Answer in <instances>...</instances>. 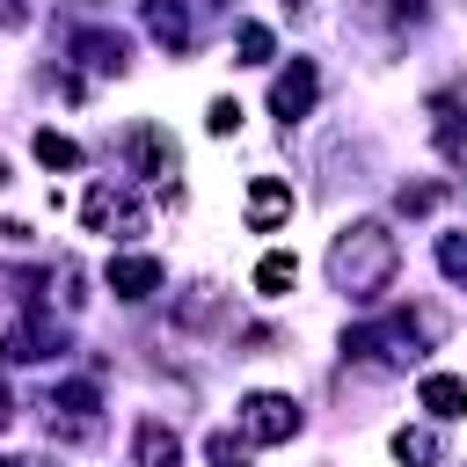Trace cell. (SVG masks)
I'll return each mask as SVG.
<instances>
[{"instance_id": "1", "label": "cell", "mask_w": 467, "mask_h": 467, "mask_svg": "<svg viewBox=\"0 0 467 467\" xmlns=\"http://www.w3.org/2000/svg\"><path fill=\"white\" fill-rule=\"evenodd\" d=\"M394 270H401V241H394L379 219H350V226L328 241V285H336L343 299H358V306H372V299L394 285Z\"/></svg>"}, {"instance_id": "2", "label": "cell", "mask_w": 467, "mask_h": 467, "mask_svg": "<svg viewBox=\"0 0 467 467\" xmlns=\"http://www.w3.org/2000/svg\"><path fill=\"white\" fill-rule=\"evenodd\" d=\"M438 336H445L438 314H423V306H394V314H379V321H358V328L343 336V358L379 365V372H409Z\"/></svg>"}, {"instance_id": "3", "label": "cell", "mask_w": 467, "mask_h": 467, "mask_svg": "<svg viewBox=\"0 0 467 467\" xmlns=\"http://www.w3.org/2000/svg\"><path fill=\"white\" fill-rule=\"evenodd\" d=\"M212 22H219V0H146V29L168 58H190Z\"/></svg>"}, {"instance_id": "4", "label": "cell", "mask_w": 467, "mask_h": 467, "mask_svg": "<svg viewBox=\"0 0 467 467\" xmlns=\"http://www.w3.org/2000/svg\"><path fill=\"white\" fill-rule=\"evenodd\" d=\"M44 431H51V438H95V431H102V394H95V379H58V387L44 394Z\"/></svg>"}, {"instance_id": "5", "label": "cell", "mask_w": 467, "mask_h": 467, "mask_svg": "<svg viewBox=\"0 0 467 467\" xmlns=\"http://www.w3.org/2000/svg\"><path fill=\"white\" fill-rule=\"evenodd\" d=\"M299 401L292 394H270V387H255V394H241V438L248 445H285V438H299Z\"/></svg>"}, {"instance_id": "6", "label": "cell", "mask_w": 467, "mask_h": 467, "mask_svg": "<svg viewBox=\"0 0 467 467\" xmlns=\"http://www.w3.org/2000/svg\"><path fill=\"white\" fill-rule=\"evenodd\" d=\"M51 350H66V328H58V314H44V306H22V321L0 336V365H44Z\"/></svg>"}, {"instance_id": "7", "label": "cell", "mask_w": 467, "mask_h": 467, "mask_svg": "<svg viewBox=\"0 0 467 467\" xmlns=\"http://www.w3.org/2000/svg\"><path fill=\"white\" fill-rule=\"evenodd\" d=\"M314 95H321V73H314V58H292V66L270 80V117H277V124H299V117L314 109Z\"/></svg>"}, {"instance_id": "8", "label": "cell", "mask_w": 467, "mask_h": 467, "mask_svg": "<svg viewBox=\"0 0 467 467\" xmlns=\"http://www.w3.org/2000/svg\"><path fill=\"white\" fill-rule=\"evenodd\" d=\"M124 161H131V175H146V182L168 190V175H175V139H168L161 124H131V131H124Z\"/></svg>"}, {"instance_id": "9", "label": "cell", "mask_w": 467, "mask_h": 467, "mask_svg": "<svg viewBox=\"0 0 467 467\" xmlns=\"http://www.w3.org/2000/svg\"><path fill=\"white\" fill-rule=\"evenodd\" d=\"M80 219L95 226V234H139V212H131V197L102 175L95 190H88V204H80Z\"/></svg>"}, {"instance_id": "10", "label": "cell", "mask_w": 467, "mask_h": 467, "mask_svg": "<svg viewBox=\"0 0 467 467\" xmlns=\"http://www.w3.org/2000/svg\"><path fill=\"white\" fill-rule=\"evenodd\" d=\"M131 460H139V467H182V438H175V423H168V416H139V431H131Z\"/></svg>"}, {"instance_id": "11", "label": "cell", "mask_w": 467, "mask_h": 467, "mask_svg": "<svg viewBox=\"0 0 467 467\" xmlns=\"http://www.w3.org/2000/svg\"><path fill=\"white\" fill-rule=\"evenodd\" d=\"M73 58H80L88 73H124V66H131V44H124L117 29H73Z\"/></svg>"}, {"instance_id": "12", "label": "cell", "mask_w": 467, "mask_h": 467, "mask_svg": "<svg viewBox=\"0 0 467 467\" xmlns=\"http://www.w3.org/2000/svg\"><path fill=\"white\" fill-rule=\"evenodd\" d=\"M277 219H292V190L277 175H255L248 182V234H270Z\"/></svg>"}, {"instance_id": "13", "label": "cell", "mask_w": 467, "mask_h": 467, "mask_svg": "<svg viewBox=\"0 0 467 467\" xmlns=\"http://www.w3.org/2000/svg\"><path fill=\"white\" fill-rule=\"evenodd\" d=\"M109 292L117 299H153L161 292V263L153 255H109Z\"/></svg>"}, {"instance_id": "14", "label": "cell", "mask_w": 467, "mask_h": 467, "mask_svg": "<svg viewBox=\"0 0 467 467\" xmlns=\"http://www.w3.org/2000/svg\"><path fill=\"white\" fill-rule=\"evenodd\" d=\"M416 401H423L438 423H452V416H467V379H452V372H423Z\"/></svg>"}, {"instance_id": "15", "label": "cell", "mask_w": 467, "mask_h": 467, "mask_svg": "<svg viewBox=\"0 0 467 467\" xmlns=\"http://www.w3.org/2000/svg\"><path fill=\"white\" fill-rule=\"evenodd\" d=\"M350 22L358 29H416L423 7L416 0H350Z\"/></svg>"}, {"instance_id": "16", "label": "cell", "mask_w": 467, "mask_h": 467, "mask_svg": "<svg viewBox=\"0 0 467 467\" xmlns=\"http://www.w3.org/2000/svg\"><path fill=\"white\" fill-rule=\"evenodd\" d=\"M431 139H438V153H445V161H460V153H467V117H460V102H452V95H431Z\"/></svg>"}, {"instance_id": "17", "label": "cell", "mask_w": 467, "mask_h": 467, "mask_svg": "<svg viewBox=\"0 0 467 467\" xmlns=\"http://www.w3.org/2000/svg\"><path fill=\"white\" fill-rule=\"evenodd\" d=\"M394 460H401V467H438L445 445H438L431 423H401V431H394Z\"/></svg>"}, {"instance_id": "18", "label": "cell", "mask_w": 467, "mask_h": 467, "mask_svg": "<svg viewBox=\"0 0 467 467\" xmlns=\"http://www.w3.org/2000/svg\"><path fill=\"white\" fill-rule=\"evenodd\" d=\"M234 51H241L234 66H270V58H277V36H270L263 22H241V29H234Z\"/></svg>"}, {"instance_id": "19", "label": "cell", "mask_w": 467, "mask_h": 467, "mask_svg": "<svg viewBox=\"0 0 467 467\" xmlns=\"http://www.w3.org/2000/svg\"><path fill=\"white\" fill-rule=\"evenodd\" d=\"M292 277H299V263H292V255H263V263H255V292H263V299H285V292H292Z\"/></svg>"}, {"instance_id": "20", "label": "cell", "mask_w": 467, "mask_h": 467, "mask_svg": "<svg viewBox=\"0 0 467 467\" xmlns=\"http://www.w3.org/2000/svg\"><path fill=\"white\" fill-rule=\"evenodd\" d=\"M36 161H44V168H80V146H73L66 131H36Z\"/></svg>"}, {"instance_id": "21", "label": "cell", "mask_w": 467, "mask_h": 467, "mask_svg": "<svg viewBox=\"0 0 467 467\" xmlns=\"http://www.w3.org/2000/svg\"><path fill=\"white\" fill-rule=\"evenodd\" d=\"M438 270L452 285H467V234H438Z\"/></svg>"}, {"instance_id": "22", "label": "cell", "mask_w": 467, "mask_h": 467, "mask_svg": "<svg viewBox=\"0 0 467 467\" xmlns=\"http://www.w3.org/2000/svg\"><path fill=\"white\" fill-rule=\"evenodd\" d=\"M212 314H219V292H212V285H190V299H182V321H190V328H204Z\"/></svg>"}, {"instance_id": "23", "label": "cell", "mask_w": 467, "mask_h": 467, "mask_svg": "<svg viewBox=\"0 0 467 467\" xmlns=\"http://www.w3.org/2000/svg\"><path fill=\"white\" fill-rule=\"evenodd\" d=\"M204 460H212V467H248V445H234V431H212Z\"/></svg>"}, {"instance_id": "24", "label": "cell", "mask_w": 467, "mask_h": 467, "mask_svg": "<svg viewBox=\"0 0 467 467\" xmlns=\"http://www.w3.org/2000/svg\"><path fill=\"white\" fill-rule=\"evenodd\" d=\"M204 124H212V139H226V131H241V102H234V95H219V102L204 109Z\"/></svg>"}, {"instance_id": "25", "label": "cell", "mask_w": 467, "mask_h": 467, "mask_svg": "<svg viewBox=\"0 0 467 467\" xmlns=\"http://www.w3.org/2000/svg\"><path fill=\"white\" fill-rule=\"evenodd\" d=\"M15 423V394H7V379H0V431Z\"/></svg>"}, {"instance_id": "26", "label": "cell", "mask_w": 467, "mask_h": 467, "mask_svg": "<svg viewBox=\"0 0 467 467\" xmlns=\"http://www.w3.org/2000/svg\"><path fill=\"white\" fill-rule=\"evenodd\" d=\"M285 7H314V0H285Z\"/></svg>"}, {"instance_id": "27", "label": "cell", "mask_w": 467, "mask_h": 467, "mask_svg": "<svg viewBox=\"0 0 467 467\" xmlns=\"http://www.w3.org/2000/svg\"><path fill=\"white\" fill-rule=\"evenodd\" d=\"M22 467H51V460H22Z\"/></svg>"}, {"instance_id": "28", "label": "cell", "mask_w": 467, "mask_h": 467, "mask_svg": "<svg viewBox=\"0 0 467 467\" xmlns=\"http://www.w3.org/2000/svg\"><path fill=\"white\" fill-rule=\"evenodd\" d=\"M0 467H22V460H0Z\"/></svg>"}, {"instance_id": "29", "label": "cell", "mask_w": 467, "mask_h": 467, "mask_svg": "<svg viewBox=\"0 0 467 467\" xmlns=\"http://www.w3.org/2000/svg\"><path fill=\"white\" fill-rule=\"evenodd\" d=\"M0 22H7V0H0Z\"/></svg>"}]
</instances>
